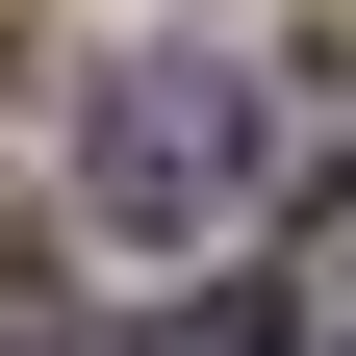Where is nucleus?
Returning a JSON list of instances; mask_svg holds the SVG:
<instances>
[{"instance_id": "nucleus-1", "label": "nucleus", "mask_w": 356, "mask_h": 356, "mask_svg": "<svg viewBox=\"0 0 356 356\" xmlns=\"http://www.w3.org/2000/svg\"><path fill=\"white\" fill-rule=\"evenodd\" d=\"M254 153H280V127H254L229 51H127L102 127H76V178H102V229H127V254H204V229L254 204Z\"/></svg>"}, {"instance_id": "nucleus-2", "label": "nucleus", "mask_w": 356, "mask_h": 356, "mask_svg": "<svg viewBox=\"0 0 356 356\" xmlns=\"http://www.w3.org/2000/svg\"><path fill=\"white\" fill-rule=\"evenodd\" d=\"M280 356H356V204H305V305H280Z\"/></svg>"}, {"instance_id": "nucleus-3", "label": "nucleus", "mask_w": 356, "mask_h": 356, "mask_svg": "<svg viewBox=\"0 0 356 356\" xmlns=\"http://www.w3.org/2000/svg\"><path fill=\"white\" fill-rule=\"evenodd\" d=\"M127 356H280V305H153Z\"/></svg>"}, {"instance_id": "nucleus-4", "label": "nucleus", "mask_w": 356, "mask_h": 356, "mask_svg": "<svg viewBox=\"0 0 356 356\" xmlns=\"http://www.w3.org/2000/svg\"><path fill=\"white\" fill-rule=\"evenodd\" d=\"M0 356H76V331H51V280H0Z\"/></svg>"}]
</instances>
